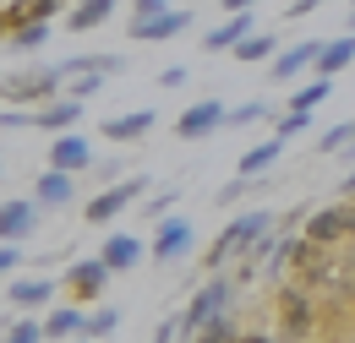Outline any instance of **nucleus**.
Returning <instances> with one entry per match:
<instances>
[{
	"label": "nucleus",
	"instance_id": "nucleus-42",
	"mask_svg": "<svg viewBox=\"0 0 355 343\" xmlns=\"http://www.w3.org/2000/svg\"><path fill=\"white\" fill-rule=\"evenodd\" d=\"M175 333H180V322H164V327L153 333V343H175Z\"/></svg>",
	"mask_w": 355,
	"mask_h": 343
},
{
	"label": "nucleus",
	"instance_id": "nucleus-34",
	"mask_svg": "<svg viewBox=\"0 0 355 343\" xmlns=\"http://www.w3.org/2000/svg\"><path fill=\"white\" fill-rule=\"evenodd\" d=\"M164 11H175L170 0H132V22H153V17H164Z\"/></svg>",
	"mask_w": 355,
	"mask_h": 343
},
{
	"label": "nucleus",
	"instance_id": "nucleus-45",
	"mask_svg": "<svg viewBox=\"0 0 355 343\" xmlns=\"http://www.w3.org/2000/svg\"><path fill=\"white\" fill-rule=\"evenodd\" d=\"M350 33H355V0H350Z\"/></svg>",
	"mask_w": 355,
	"mask_h": 343
},
{
	"label": "nucleus",
	"instance_id": "nucleus-1",
	"mask_svg": "<svg viewBox=\"0 0 355 343\" xmlns=\"http://www.w3.org/2000/svg\"><path fill=\"white\" fill-rule=\"evenodd\" d=\"M268 223H273V213H241V218H230L219 229V240L208 245V257H202V267L208 272H219L224 261H235V257H246L257 240L268 234Z\"/></svg>",
	"mask_w": 355,
	"mask_h": 343
},
{
	"label": "nucleus",
	"instance_id": "nucleus-15",
	"mask_svg": "<svg viewBox=\"0 0 355 343\" xmlns=\"http://www.w3.org/2000/svg\"><path fill=\"white\" fill-rule=\"evenodd\" d=\"M153 126H159V115H153V109H132V115L104 120V142H142Z\"/></svg>",
	"mask_w": 355,
	"mask_h": 343
},
{
	"label": "nucleus",
	"instance_id": "nucleus-41",
	"mask_svg": "<svg viewBox=\"0 0 355 343\" xmlns=\"http://www.w3.org/2000/svg\"><path fill=\"white\" fill-rule=\"evenodd\" d=\"M17 261H22V251H17V245H0V278H6Z\"/></svg>",
	"mask_w": 355,
	"mask_h": 343
},
{
	"label": "nucleus",
	"instance_id": "nucleus-14",
	"mask_svg": "<svg viewBox=\"0 0 355 343\" xmlns=\"http://www.w3.org/2000/svg\"><path fill=\"white\" fill-rule=\"evenodd\" d=\"M191 28V11H164V17H153V22H132V39L142 44H164V39H175V33H186Z\"/></svg>",
	"mask_w": 355,
	"mask_h": 343
},
{
	"label": "nucleus",
	"instance_id": "nucleus-46",
	"mask_svg": "<svg viewBox=\"0 0 355 343\" xmlns=\"http://www.w3.org/2000/svg\"><path fill=\"white\" fill-rule=\"evenodd\" d=\"M0 33H6V22H0Z\"/></svg>",
	"mask_w": 355,
	"mask_h": 343
},
{
	"label": "nucleus",
	"instance_id": "nucleus-16",
	"mask_svg": "<svg viewBox=\"0 0 355 343\" xmlns=\"http://www.w3.org/2000/svg\"><path fill=\"white\" fill-rule=\"evenodd\" d=\"M33 223H39V202H6L0 207V240L17 245L22 234H33Z\"/></svg>",
	"mask_w": 355,
	"mask_h": 343
},
{
	"label": "nucleus",
	"instance_id": "nucleus-6",
	"mask_svg": "<svg viewBox=\"0 0 355 343\" xmlns=\"http://www.w3.org/2000/svg\"><path fill=\"white\" fill-rule=\"evenodd\" d=\"M142 191H148V174H132V180L104 185V191L88 202V223H110V218H121V213L137 202V196H142Z\"/></svg>",
	"mask_w": 355,
	"mask_h": 343
},
{
	"label": "nucleus",
	"instance_id": "nucleus-5",
	"mask_svg": "<svg viewBox=\"0 0 355 343\" xmlns=\"http://www.w3.org/2000/svg\"><path fill=\"white\" fill-rule=\"evenodd\" d=\"M60 87H66V77L49 66V71H33V77H11V82H0V93H6L11 109H22V104H55Z\"/></svg>",
	"mask_w": 355,
	"mask_h": 343
},
{
	"label": "nucleus",
	"instance_id": "nucleus-26",
	"mask_svg": "<svg viewBox=\"0 0 355 343\" xmlns=\"http://www.w3.org/2000/svg\"><path fill=\"white\" fill-rule=\"evenodd\" d=\"M44 39H49V22H22V28H6V44H11V49H22V55L44 49Z\"/></svg>",
	"mask_w": 355,
	"mask_h": 343
},
{
	"label": "nucleus",
	"instance_id": "nucleus-47",
	"mask_svg": "<svg viewBox=\"0 0 355 343\" xmlns=\"http://www.w3.org/2000/svg\"><path fill=\"white\" fill-rule=\"evenodd\" d=\"M77 343H88V338H77Z\"/></svg>",
	"mask_w": 355,
	"mask_h": 343
},
{
	"label": "nucleus",
	"instance_id": "nucleus-3",
	"mask_svg": "<svg viewBox=\"0 0 355 343\" xmlns=\"http://www.w3.org/2000/svg\"><path fill=\"white\" fill-rule=\"evenodd\" d=\"M306 240L322 251H345L355 240V202H334L322 213H306Z\"/></svg>",
	"mask_w": 355,
	"mask_h": 343
},
{
	"label": "nucleus",
	"instance_id": "nucleus-44",
	"mask_svg": "<svg viewBox=\"0 0 355 343\" xmlns=\"http://www.w3.org/2000/svg\"><path fill=\"white\" fill-rule=\"evenodd\" d=\"M345 196H355V174H345Z\"/></svg>",
	"mask_w": 355,
	"mask_h": 343
},
{
	"label": "nucleus",
	"instance_id": "nucleus-11",
	"mask_svg": "<svg viewBox=\"0 0 355 343\" xmlns=\"http://www.w3.org/2000/svg\"><path fill=\"white\" fill-rule=\"evenodd\" d=\"M186 251H191V223L170 213L164 223H159V234H153V251H148V257H153V261H175V257H186Z\"/></svg>",
	"mask_w": 355,
	"mask_h": 343
},
{
	"label": "nucleus",
	"instance_id": "nucleus-32",
	"mask_svg": "<svg viewBox=\"0 0 355 343\" xmlns=\"http://www.w3.org/2000/svg\"><path fill=\"white\" fill-rule=\"evenodd\" d=\"M93 93H104V77H98V71H93V77H71V82H66V98H77V104H88Z\"/></svg>",
	"mask_w": 355,
	"mask_h": 343
},
{
	"label": "nucleus",
	"instance_id": "nucleus-31",
	"mask_svg": "<svg viewBox=\"0 0 355 343\" xmlns=\"http://www.w3.org/2000/svg\"><path fill=\"white\" fill-rule=\"evenodd\" d=\"M306 126H311L306 109H284V115H279V126H273V136H279V142H290V136H301Z\"/></svg>",
	"mask_w": 355,
	"mask_h": 343
},
{
	"label": "nucleus",
	"instance_id": "nucleus-24",
	"mask_svg": "<svg viewBox=\"0 0 355 343\" xmlns=\"http://www.w3.org/2000/svg\"><path fill=\"white\" fill-rule=\"evenodd\" d=\"M83 327H88V316H83L77 305H60L44 322V338H83Z\"/></svg>",
	"mask_w": 355,
	"mask_h": 343
},
{
	"label": "nucleus",
	"instance_id": "nucleus-12",
	"mask_svg": "<svg viewBox=\"0 0 355 343\" xmlns=\"http://www.w3.org/2000/svg\"><path fill=\"white\" fill-rule=\"evenodd\" d=\"M252 33H257V22H252V11H235L230 22H219V28H214V33L202 39V49H208V55H230L235 44H241V39H252Z\"/></svg>",
	"mask_w": 355,
	"mask_h": 343
},
{
	"label": "nucleus",
	"instance_id": "nucleus-20",
	"mask_svg": "<svg viewBox=\"0 0 355 343\" xmlns=\"http://www.w3.org/2000/svg\"><path fill=\"white\" fill-rule=\"evenodd\" d=\"M279 153H284V142H279V136H268V142H257V147H246V153H241V164H235V169L246 174V180H263V174L279 164Z\"/></svg>",
	"mask_w": 355,
	"mask_h": 343
},
{
	"label": "nucleus",
	"instance_id": "nucleus-23",
	"mask_svg": "<svg viewBox=\"0 0 355 343\" xmlns=\"http://www.w3.org/2000/svg\"><path fill=\"white\" fill-rule=\"evenodd\" d=\"M49 295H55V284H49V278H17L6 300L17 305V310H39V305H44Z\"/></svg>",
	"mask_w": 355,
	"mask_h": 343
},
{
	"label": "nucleus",
	"instance_id": "nucleus-18",
	"mask_svg": "<svg viewBox=\"0 0 355 343\" xmlns=\"http://www.w3.org/2000/svg\"><path fill=\"white\" fill-rule=\"evenodd\" d=\"M98 257H104V267H110V272H126V267H137L148 251H142V240H137V234H110Z\"/></svg>",
	"mask_w": 355,
	"mask_h": 343
},
{
	"label": "nucleus",
	"instance_id": "nucleus-27",
	"mask_svg": "<svg viewBox=\"0 0 355 343\" xmlns=\"http://www.w3.org/2000/svg\"><path fill=\"white\" fill-rule=\"evenodd\" d=\"M191 343H241V327H235V316L224 310V316H214V322H208Z\"/></svg>",
	"mask_w": 355,
	"mask_h": 343
},
{
	"label": "nucleus",
	"instance_id": "nucleus-25",
	"mask_svg": "<svg viewBox=\"0 0 355 343\" xmlns=\"http://www.w3.org/2000/svg\"><path fill=\"white\" fill-rule=\"evenodd\" d=\"M279 55V33H252V39L235 44V60H246V66H257V60H273Z\"/></svg>",
	"mask_w": 355,
	"mask_h": 343
},
{
	"label": "nucleus",
	"instance_id": "nucleus-2",
	"mask_svg": "<svg viewBox=\"0 0 355 343\" xmlns=\"http://www.w3.org/2000/svg\"><path fill=\"white\" fill-rule=\"evenodd\" d=\"M230 300H235V284H230L224 272H214V278L191 295V305L180 310V338L191 343L202 327H208V322H214V316H224V310H230Z\"/></svg>",
	"mask_w": 355,
	"mask_h": 343
},
{
	"label": "nucleus",
	"instance_id": "nucleus-8",
	"mask_svg": "<svg viewBox=\"0 0 355 343\" xmlns=\"http://www.w3.org/2000/svg\"><path fill=\"white\" fill-rule=\"evenodd\" d=\"M317 55H322V39H295L268 60V71H273V82H295L306 66H317Z\"/></svg>",
	"mask_w": 355,
	"mask_h": 343
},
{
	"label": "nucleus",
	"instance_id": "nucleus-30",
	"mask_svg": "<svg viewBox=\"0 0 355 343\" xmlns=\"http://www.w3.org/2000/svg\"><path fill=\"white\" fill-rule=\"evenodd\" d=\"M350 142H355V120H345V126L322 131V142H317V153H345Z\"/></svg>",
	"mask_w": 355,
	"mask_h": 343
},
{
	"label": "nucleus",
	"instance_id": "nucleus-28",
	"mask_svg": "<svg viewBox=\"0 0 355 343\" xmlns=\"http://www.w3.org/2000/svg\"><path fill=\"white\" fill-rule=\"evenodd\" d=\"M328 93H334V82H328V77H317V82H306L301 93H290V109H306V115H311V109H317Z\"/></svg>",
	"mask_w": 355,
	"mask_h": 343
},
{
	"label": "nucleus",
	"instance_id": "nucleus-43",
	"mask_svg": "<svg viewBox=\"0 0 355 343\" xmlns=\"http://www.w3.org/2000/svg\"><path fill=\"white\" fill-rule=\"evenodd\" d=\"M224 11H230V17H235V11H252V6H257V0H219Z\"/></svg>",
	"mask_w": 355,
	"mask_h": 343
},
{
	"label": "nucleus",
	"instance_id": "nucleus-38",
	"mask_svg": "<svg viewBox=\"0 0 355 343\" xmlns=\"http://www.w3.org/2000/svg\"><path fill=\"white\" fill-rule=\"evenodd\" d=\"M186 82H191L186 66H164V71H159V87H186Z\"/></svg>",
	"mask_w": 355,
	"mask_h": 343
},
{
	"label": "nucleus",
	"instance_id": "nucleus-10",
	"mask_svg": "<svg viewBox=\"0 0 355 343\" xmlns=\"http://www.w3.org/2000/svg\"><path fill=\"white\" fill-rule=\"evenodd\" d=\"M88 164H93V147H88V136L66 131V136H55V142H49V169H60V174H77V169H88Z\"/></svg>",
	"mask_w": 355,
	"mask_h": 343
},
{
	"label": "nucleus",
	"instance_id": "nucleus-33",
	"mask_svg": "<svg viewBox=\"0 0 355 343\" xmlns=\"http://www.w3.org/2000/svg\"><path fill=\"white\" fill-rule=\"evenodd\" d=\"M115 322H121V310H110V305H104V310H93L88 327H83V338H104V333H115Z\"/></svg>",
	"mask_w": 355,
	"mask_h": 343
},
{
	"label": "nucleus",
	"instance_id": "nucleus-22",
	"mask_svg": "<svg viewBox=\"0 0 355 343\" xmlns=\"http://www.w3.org/2000/svg\"><path fill=\"white\" fill-rule=\"evenodd\" d=\"M33 202H39V207H66V202H71V174L44 169V174H39V191H33Z\"/></svg>",
	"mask_w": 355,
	"mask_h": 343
},
{
	"label": "nucleus",
	"instance_id": "nucleus-39",
	"mask_svg": "<svg viewBox=\"0 0 355 343\" xmlns=\"http://www.w3.org/2000/svg\"><path fill=\"white\" fill-rule=\"evenodd\" d=\"M0 126H6V131H22V126H33V115H28V109H6Z\"/></svg>",
	"mask_w": 355,
	"mask_h": 343
},
{
	"label": "nucleus",
	"instance_id": "nucleus-7",
	"mask_svg": "<svg viewBox=\"0 0 355 343\" xmlns=\"http://www.w3.org/2000/svg\"><path fill=\"white\" fill-rule=\"evenodd\" d=\"M224 109L219 98H202V104H191V109H180V120H175V136L180 142H202V136H214V131L224 126Z\"/></svg>",
	"mask_w": 355,
	"mask_h": 343
},
{
	"label": "nucleus",
	"instance_id": "nucleus-29",
	"mask_svg": "<svg viewBox=\"0 0 355 343\" xmlns=\"http://www.w3.org/2000/svg\"><path fill=\"white\" fill-rule=\"evenodd\" d=\"M252 120H268V104H263V98H246V104H235V109L224 115V126H252Z\"/></svg>",
	"mask_w": 355,
	"mask_h": 343
},
{
	"label": "nucleus",
	"instance_id": "nucleus-37",
	"mask_svg": "<svg viewBox=\"0 0 355 343\" xmlns=\"http://www.w3.org/2000/svg\"><path fill=\"white\" fill-rule=\"evenodd\" d=\"M175 196H180V191H159V196L148 202V218H159V223H164V218H170V207H175Z\"/></svg>",
	"mask_w": 355,
	"mask_h": 343
},
{
	"label": "nucleus",
	"instance_id": "nucleus-36",
	"mask_svg": "<svg viewBox=\"0 0 355 343\" xmlns=\"http://www.w3.org/2000/svg\"><path fill=\"white\" fill-rule=\"evenodd\" d=\"M39 338H44V322H17L6 343H39Z\"/></svg>",
	"mask_w": 355,
	"mask_h": 343
},
{
	"label": "nucleus",
	"instance_id": "nucleus-17",
	"mask_svg": "<svg viewBox=\"0 0 355 343\" xmlns=\"http://www.w3.org/2000/svg\"><path fill=\"white\" fill-rule=\"evenodd\" d=\"M77 120H83V104H77V98H66V93H60V98H55V104H44V109H39V115H33V126H44V131H55V136H66V131L77 126Z\"/></svg>",
	"mask_w": 355,
	"mask_h": 343
},
{
	"label": "nucleus",
	"instance_id": "nucleus-4",
	"mask_svg": "<svg viewBox=\"0 0 355 343\" xmlns=\"http://www.w3.org/2000/svg\"><path fill=\"white\" fill-rule=\"evenodd\" d=\"M273 305H279V333H284V338H311V327H317V300H311L306 284H284V289L273 295Z\"/></svg>",
	"mask_w": 355,
	"mask_h": 343
},
{
	"label": "nucleus",
	"instance_id": "nucleus-21",
	"mask_svg": "<svg viewBox=\"0 0 355 343\" xmlns=\"http://www.w3.org/2000/svg\"><path fill=\"white\" fill-rule=\"evenodd\" d=\"M350 60H355V33H345V39H328V44H322V55H317V77H328V82H334V77H339Z\"/></svg>",
	"mask_w": 355,
	"mask_h": 343
},
{
	"label": "nucleus",
	"instance_id": "nucleus-35",
	"mask_svg": "<svg viewBox=\"0 0 355 343\" xmlns=\"http://www.w3.org/2000/svg\"><path fill=\"white\" fill-rule=\"evenodd\" d=\"M246 191H252V180H246V174H235L230 185H219V207H235V202H241Z\"/></svg>",
	"mask_w": 355,
	"mask_h": 343
},
{
	"label": "nucleus",
	"instance_id": "nucleus-19",
	"mask_svg": "<svg viewBox=\"0 0 355 343\" xmlns=\"http://www.w3.org/2000/svg\"><path fill=\"white\" fill-rule=\"evenodd\" d=\"M115 17V0H77L71 11H66V28L71 33H93V28H104Z\"/></svg>",
	"mask_w": 355,
	"mask_h": 343
},
{
	"label": "nucleus",
	"instance_id": "nucleus-40",
	"mask_svg": "<svg viewBox=\"0 0 355 343\" xmlns=\"http://www.w3.org/2000/svg\"><path fill=\"white\" fill-rule=\"evenodd\" d=\"M317 6H328V0H290V11H284V17H290V22H301V17H311Z\"/></svg>",
	"mask_w": 355,
	"mask_h": 343
},
{
	"label": "nucleus",
	"instance_id": "nucleus-13",
	"mask_svg": "<svg viewBox=\"0 0 355 343\" xmlns=\"http://www.w3.org/2000/svg\"><path fill=\"white\" fill-rule=\"evenodd\" d=\"M55 71H60L66 82H71V77H93V71H98V77H121L126 60H121V55H71V60H60Z\"/></svg>",
	"mask_w": 355,
	"mask_h": 343
},
{
	"label": "nucleus",
	"instance_id": "nucleus-9",
	"mask_svg": "<svg viewBox=\"0 0 355 343\" xmlns=\"http://www.w3.org/2000/svg\"><path fill=\"white\" fill-rule=\"evenodd\" d=\"M104 284H110L104 257H83V261L66 267V289H71V300H104Z\"/></svg>",
	"mask_w": 355,
	"mask_h": 343
}]
</instances>
